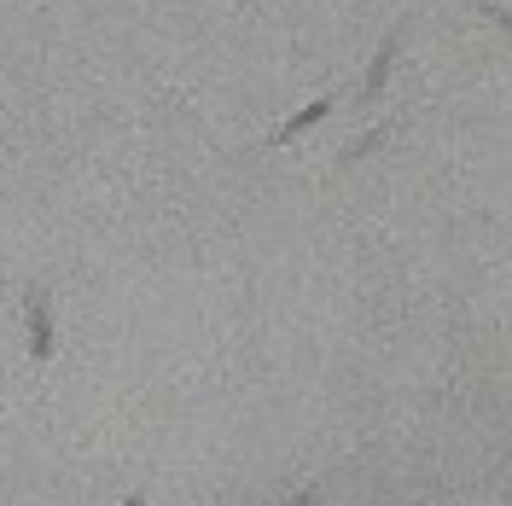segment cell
Returning a JSON list of instances; mask_svg holds the SVG:
<instances>
[{
  "instance_id": "obj_1",
  "label": "cell",
  "mask_w": 512,
  "mask_h": 506,
  "mask_svg": "<svg viewBox=\"0 0 512 506\" xmlns=\"http://www.w3.org/2000/svg\"><path fill=\"white\" fill-rule=\"evenodd\" d=\"M24 315H30V355L35 361H53V309H47V291L41 285L24 291Z\"/></svg>"
},
{
  "instance_id": "obj_2",
  "label": "cell",
  "mask_w": 512,
  "mask_h": 506,
  "mask_svg": "<svg viewBox=\"0 0 512 506\" xmlns=\"http://www.w3.org/2000/svg\"><path fill=\"white\" fill-rule=\"evenodd\" d=\"M396 47H402V30L384 35V47L373 53V70H367V82H361V99H379L384 82H390V64H396Z\"/></svg>"
},
{
  "instance_id": "obj_3",
  "label": "cell",
  "mask_w": 512,
  "mask_h": 506,
  "mask_svg": "<svg viewBox=\"0 0 512 506\" xmlns=\"http://www.w3.org/2000/svg\"><path fill=\"white\" fill-rule=\"evenodd\" d=\"M326 117H332V99H309V105H303V111H297V117H291V123L280 128V134H274V146H291L297 134H309V128L326 123Z\"/></svg>"
},
{
  "instance_id": "obj_4",
  "label": "cell",
  "mask_w": 512,
  "mask_h": 506,
  "mask_svg": "<svg viewBox=\"0 0 512 506\" xmlns=\"http://www.w3.org/2000/svg\"><path fill=\"white\" fill-rule=\"evenodd\" d=\"M390 134H396V123H384V128H373V134H361V140H355L350 152H344V158H338V169H355V163L367 158V152H379L384 140H390Z\"/></svg>"
},
{
  "instance_id": "obj_5",
  "label": "cell",
  "mask_w": 512,
  "mask_h": 506,
  "mask_svg": "<svg viewBox=\"0 0 512 506\" xmlns=\"http://www.w3.org/2000/svg\"><path fill=\"white\" fill-rule=\"evenodd\" d=\"M315 501H320V489H303V495H297L291 506H315Z\"/></svg>"
},
{
  "instance_id": "obj_6",
  "label": "cell",
  "mask_w": 512,
  "mask_h": 506,
  "mask_svg": "<svg viewBox=\"0 0 512 506\" xmlns=\"http://www.w3.org/2000/svg\"><path fill=\"white\" fill-rule=\"evenodd\" d=\"M123 506H146V489H134V495H128Z\"/></svg>"
}]
</instances>
